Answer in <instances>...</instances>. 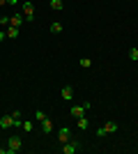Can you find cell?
Listing matches in <instances>:
<instances>
[{
  "label": "cell",
  "instance_id": "7",
  "mask_svg": "<svg viewBox=\"0 0 138 154\" xmlns=\"http://www.w3.org/2000/svg\"><path fill=\"white\" fill-rule=\"evenodd\" d=\"M23 21H26V16H23V14H14V16H9V26L21 28V26H23Z\"/></svg>",
  "mask_w": 138,
  "mask_h": 154
},
{
  "label": "cell",
  "instance_id": "17",
  "mask_svg": "<svg viewBox=\"0 0 138 154\" xmlns=\"http://www.w3.org/2000/svg\"><path fill=\"white\" fill-rule=\"evenodd\" d=\"M78 64H81V67H85V69H90V67H92V60H90V58H83Z\"/></svg>",
  "mask_w": 138,
  "mask_h": 154
},
{
  "label": "cell",
  "instance_id": "6",
  "mask_svg": "<svg viewBox=\"0 0 138 154\" xmlns=\"http://www.w3.org/2000/svg\"><path fill=\"white\" fill-rule=\"evenodd\" d=\"M23 16H26V21H32V16H35V5L32 2H23Z\"/></svg>",
  "mask_w": 138,
  "mask_h": 154
},
{
  "label": "cell",
  "instance_id": "9",
  "mask_svg": "<svg viewBox=\"0 0 138 154\" xmlns=\"http://www.w3.org/2000/svg\"><path fill=\"white\" fill-rule=\"evenodd\" d=\"M60 94H62V99H65V101H69V99L74 97V90H72V85H65V88L60 90Z\"/></svg>",
  "mask_w": 138,
  "mask_h": 154
},
{
  "label": "cell",
  "instance_id": "23",
  "mask_svg": "<svg viewBox=\"0 0 138 154\" xmlns=\"http://www.w3.org/2000/svg\"><path fill=\"white\" fill-rule=\"evenodd\" d=\"M2 5H7V0H0V7H2Z\"/></svg>",
  "mask_w": 138,
  "mask_h": 154
},
{
  "label": "cell",
  "instance_id": "11",
  "mask_svg": "<svg viewBox=\"0 0 138 154\" xmlns=\"http://www.w3.org/2000/svg\"><path fill=\"white\" fill-rule=\"evenodd\" d=\"M7 37H9V39H16V37H19V28L9 26V28H7Z\"/></svg>",
  "mask_w": 138,
  "mask_h": 154
},
{
  "label": "cell",
  "instance_id": "8",
  "mask_svg": "<svg viewBox=\"0 0 138 154\" xmlns=\"http://www.w3.org/2000/svg\"><path fill=\"white\" fill-rule=\"evenodd\" d=\"M0 127H2V129L14 127V117L12 115H2V117H0Z\"/></svg>",
  "mask_w": 138,
  "mask_h": 154
},
{
  "label": "cell",
  "instance_id": "10",
  "mask_svg": "<svg viewBox=\"0 0 138 154\" xmlns=\"http://www.w3.org/2000/svg\"><path fill=\"white\" fill-rule=\"evenodd\" d=\"M41 131H44V134H51V131H53V124H51V120H48V117H44V120H41Z\"/></svg>",
  "mask_w": 138,
  "mask_h": 154
},
{
  "label": "cell",
  "instance_id": "20",
  "mask_svg": "<svg viewBox=\"0 0 138 154\" xmlns=\"http://www.w3.org/2000/svg\"><path fill=\"white\" fill-rule=\"evenodd\" d=\"M23 131H32V122H23Z\"/></svg>",
  "mask_w": 138,
  "mask_h": 154
},
{
  "label": "cell",
  "instance_id": "22",
  "mask_svg": "<svg viewBox=\"0 0 138 154\" xmlns=\"http://www.w3.org/2000/svg\"><path fill=\"white\" fill-rule=\"evenodd\" d=\"M2 39H7V32H0V42H2Z\"/></svg>",
  "mask_w": 138,
  "mask_h": 154
},
{
  "label": "cell",
  "instance_id": "14",
  "mask_svg": "<svg viewBox=\"0 0 138 154\" xmlns=\"http://www.w3.org/2000/svg\"><path fill=\"white\" fill-rule=\"evenodd\" d=\"M62 0H51V9H55V12H60V9H62Z\"/></svg>",
  "mask_w": 138,
  "mask_h": 154
},
{
  "label": "cell",
  "instance_id": "21",
  "mask_svg": "<svg viewBox=\"0 0 138 154\" xmlns=\"http://www.w3.org/2000/svg\"><path fill=\"white\" fill-rule=\"evenodd\" d=\"M7 5H12V7H14V5H19V0H7Z\"/></svg>",
  "mask_w": 138,
  "mask_h": 154
},
{
  "label": "cell",
  "instance_id": "3",
  "mask_svg": "<svg viewBox=\"0 0 138 154\" xmlns=\"http://www.w3.org/2000/svg\"><path fill=\"white\" fill-rule=\"evenodd\" d=\"M81 149V143L78 140H67L65 145H62V152L65 154H76Z\"/></svg>",
  "mask_w": 138,
  "mask_h": 154
},
{
  "label": "cell",
  "instance_id": "16",
  "mask_svg": "<svg viewBox=\"0 0 138 154\" xmlns=\"http://www.w3.org/2000/svg\"><path fill=\"white\" fill-rule=\"evenodd\" d=\"M129 60H138V48H136V46L129 48Z\"/></svg>",
  "mask_w": 138,
  "mask_h": 154
},
{
  "label": "cell",
  "instance_id": "13",
  "mask_svg": "<svg viewBox=\"0 0 138 154\" xmlns=\"http://www.w3.org/2000/svg\"><path fill=\"white\" fill-rule=\"evenodd\" d=\"M76 124H78V129H87V117H76Z\"/></svg>",
  "mask_w": 138,
  "mask_h": 154
},
{
  "label": "cell",
  "instance_id": "5",
  "mask_svg": "<svg viewBox=\"0 0 138 154\" xmlns=\"http://www.w3.org/2000/svg\"><path fill=\"white\" fill-rule=\"evenodd\" d=\"M69 138H72V129H69V127H62V129L58 131V140L62 143V145H65V143L69 140Z\"/></svg>",
  "mask_w": 138,
  "mask_h": 154
},
{
  "label": "cell",
  "instance_id": "2",
  "mask_svg": "<svg viewBox=\"0 0 138 154\" xmlns=\"http://www.w3.org/2000/svg\"><path fill=\"white\" fill-rule=\"evenodd\" d=\"M7 145H9V154H14V152H19L21 147H23V140H21L19 136H12V138H9V140H7Z\"/></svg>",
  "mask_w": 138,
  "mask_h": 154
},
{
  "label": "cell",
  "instance_id": "18",
  "mask_svg": "<svg viewBox=\"0 0 138 154\" xmlns=\"http://www.w3.org/2000/svg\"><path fill=\"white\" fill-rule=\"evenodd\" d=\"M0 26H9V16H0Z\"/></svg>",
  "mask_w": 138,
  "mask_h": 154
},
{
  "label": "cell",
  "instance_id": "1",
  "mask_svg": "<svg viewBox=\"0 0 138 154\" xmlns=\"http://www.w3.org/2000/svg\"><path fill=\"white\" fill-rule=\"evenodd\" d=\"M87 108H90V101H83V103H78V106H74V108L69 110V115L72 117H83Z\"/></svg>",
  "mask_w": 138,
  "mask_h": 154
},
{
  "label": "cell",
  "instance_id": "4",
  "mask_svg": "<svg viewBox=\"0 0 138 154\" xmlns=\"http://www.w3.org/2000/svg\"><path fill=\"white\" fill-rule=\"evenodd\" d=\"M113 131H118V124L115 122H106L101 129H97V136H106V134H113Z\"/></svg>",
  "mask_w": 138,
  "mask_h": 154
},
{
  "label": "cell",
  "instance_id": "15",
  "mask_svg": "<svg viewBox=\"0 0 138 154\" xmlns=\"http://www.w3.org/2000/svg\"><path fill=\"white\" fill-rule=\"evenodd\" d=\"M51 32H55V35H58V32H62V23H58V21H55V23H51Z\"/></svg>",
  "mask_w": 138,
  "mask_h": 154
},
{
  "label": "cell",
  "instance_id": "19",
  "mask_svg": "<svg viewBox=\"0 0 138 154\" xmlns=\"http://www.w3.org/2000/svg\"><path fill=\"white\" fill-rule=\"evenodd\" d=\"M35 117H37V120H39V122H41V120H44L46 115H44V113H41V110H35Z\"/></svg>",
  "mask_w": 138,
  "mask_h": 154
},
{
  "label": "cell",
  "instance_id": "12",
  "mask_svg": "<svg viewBox=\"0 0 138 154\" xmlns=\"http://www.w3.org/2000/svg\"><path fill=\"white\" fill-rule=\"evenodd\" d=\"M14 127H23V120H21V110H14Z\"/></svg>",
  "mask_w": 138,
  "mask_h": 154
}]
</instances>
